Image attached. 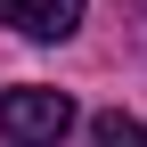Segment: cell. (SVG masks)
Segmentation results:
<instances>
[{
	"label": "cell",
	"instance_id": "obj_3",
	"mask_svg": "<svg viewBox=\"0 0 147 147\" xmlns=\"http://www.w3.org/2000/svg\"><path fill=\"white\" fill-rule=\"evenodd\" d=\"M90 147H147V123H131V115H98V123H90Z\"/></svg>",
	"mask_w": 147,
	"mask_h": 147
},
{
	"label": "cell",
	"instance_id": "obj_2",
	"mask_svg": "<svg viewBox=\"0 0 147 147\" xmlns=\"http://www.w3.org/2000/svg\"><path fill=\"white\" fill-rule=\"evenodd\" d=\"M0 25H16L25 41H65L82 25V0H0Z\"/></svg>",
	"mask_w": 147,
	"mask_h": 147
},
{
	"label": "cell",
	"instance_id": "obj_1",
	"mask_svg": "<svg viewBox=\"0 0 147 147\" xmlns=\"http://www.w3.org/2000/svg\"><path fill=\"white\" fill-rule=\"evenodd\" d=\"M65 131H74V98L65 90H41V82L0 90V147H57Z\"/></svg>",
	"mask_w": 147,
	"mask_h": 147
}]
</instances>
